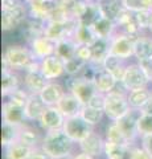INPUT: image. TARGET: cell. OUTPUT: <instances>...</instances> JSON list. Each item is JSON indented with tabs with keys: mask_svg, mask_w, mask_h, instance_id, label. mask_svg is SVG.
<instances>
[{
	"mask_svg": "<svg viewBox=\"0 0 152 159\" xmlns=\"http://www.w3.org/2000/svg\"><path fill=\"white\" fill-rule=\"evenodd\" d=\"M93 48V64L103 65L106 57L110 54V39H98L91 45Z\"/></svg>",
	"mask_w": 152,
	"mask_h": 159,
	"instance_id": "28",
	"label": "cell"
},
{
	"mask_svg": "<svg viewBox=\"0 0 152 159\" xmlns=\"http://www.w3.org/2000/svg\"><path fill=\"white\" fill-rule=\"evenodd\" d=\"M138 134H139V139L141 137L152 134V114L143 111L140 113L138 119Z\"/></svg>",
	"mask_w": 152,
	"mask_h": 159,
	"instance_id": "34",
	"label": "cell"
},
{
	"mask_svg": "<svg viewBox=\"0 0 152 159\" xmlns=\"http://www.w3.org/2000/svg\"><path fill=\"white\" fill-rule=\"evenodd\" d=\"M144 68H145V70L148 72V74H150V77H151V82H152V61H150V62H144V64H141Z\"/></svg>",
	"mask_w": 152,
	"mask_h": 159,
	"instance_id": "45",
	"label": "cell"
},
{
	"mask_svg": "<svg viewBox=\"0 0 152 159\" xmlns=\"http://www.w3.org/2000/svg\"><path fill=\"white\" fill-rule=\"evenodd\" d=\"M80 116H81L83 119H85V121L89 123L90 126L94 127V129H97L98 126H99L101 123H102V121H103V118H106L105 110L91 107V106H89V105H85V106L82 107Z\"/></svg>",
	"mask_w": 152,
	"mask_h": 159,
	"instance_id": "31",
	"label": "cell"
},
{
	"mask_svg": "<svg viewBox=\"0 0 152 159\" xmlns=\"http://www.w3.org/2000/svg\"><path fill=\"white\" fill-rule=\"evenodd\" d=\"M131 159H152V155L138 142L131 146Z\"/></svg>",
	"mask_w": 152,
	"mask_h": 159,
	"instance_id": "39",
	"label": "cell"
},
{
	"mask_svg": "<svg viewBox=\"0 0 152 159\" xmlns=\"http://www.w3.org/2000/svg\"><path fill=\"white\" fill-rule=\"evenodd\" d=\"M83 2H86V3H91V2H95V0H83Z\"/></svg>",
	"mask_w": 152,
	"mask_h": 159,
	"instance_id": "47",
	"label": "cell"
},
{
	"mask_svg": "<svg viewBox=\"0 0 152 159\" xmlns=\"http://www.w3.org/2000/svg\"><path fill=\"white\" fill-rule=\"evenodd\" d=\"M46 109V105L44 103L42 98L40 94H31L28 98V101L24 106V111H25L27 121L29 122H37L38 118L41 117V114Z\"/></svg>",
	"mask_w": 152,
	"mask_h": 159,
	"instance_id": "21",
	"label": "cell"
},
{
	"mask_svg": "<svg viewBox=\"0 0 152 159\" xmlns=\"http://www.w3.org/2000/svg\"><path fill=\"white\" fill-rule=\"evenodd\" d=\"M66 92L67 89L65 82L56 80V81H49L46 84L45 88L40 92V97L46 106H56L60 102V99L66 94Z\"/></svg>",
	"mask_w": 152,
	"mask_h": 159,
	"instance_id": "14",
	"label": "cell"
},
{
	"mask_svg": "<svg viewBox=\"0 0 152 159\" xmlns=\"http://www.w3.org/2000/svg\"><path fill=\"white\" fill-rule=\"evenodd\" d=\"M105 143L106 139L103 134L94 130L89 137H86L82 142L78 143V150L89 154L95 159H101L105 154Z\"/></svg>",
	"mask_w": 152,
	"mask_h": 159,
	"instance_id": "11",
	"label": "cell"
},
{
	"mask_svg": "<svg viewBox=\"0 0 152 159\" xmlns=\"http://www.w3.org/2000/svg\"><path fill=\"white\" fill-rule=\"evenodd\" d=\"M130 61L127 60H123L118 56H114V54H109L106 57L105 62H103V66L106 70H109L112 76L115 77V80L118 82H122L123 81V77H124V73H126V68H127V64Z\"/></svg>",
	"mask_w": 152,
	"mask_h": 159,
	"instance_id": "22",
	"label": "cell"
},
{
	"mask_svg": "<svg viewBox=\"0 0 152 159\" xmlns=\"http://www.w3.org/2000/svg\"><path fill=\"white\" fill-rule=\"evenodd\" d=\"M56 106L58 107V110L62 113L63 117L70 118V117L80 116L82 107L85 105H83L74 94H72L70 92H66V94L60 99V102H58Z\"/></svg>",
	"mask_w": 152,
	"mask_h": 159,
	"instance_id": "18",
	"label": "cell"
},
{
	"mask_svg": "<svg viewBox=\"0 0 152 159\" xmlns=\"http://www.w3.org/2000/svg\"><path fill=\"white\" fill-rule=\"evenodd\" d=\"M77 47H78V43L73 37L62 39L60 41H57V48H56L54 54L61 57L63 61H67V60L76 57Z\"/></svg>",
	"mask_w": 152,
	"mask_h": 159,
	"instance_id": "27",
	"label": "cell"
},
{
	"mask_svg": "<svg viewBox=\"0 0 152 159\" xmlns=\"http://www.w3.org/2000/svg\"><path fill=\"white\" fill-rule=\"evenodd\" d=\"M101 159H107V158H105V157H102V158H101Z\"/></svg>",
	"mask_w": 152,
	"mask_h": 159,
	"instance_id": "49",
	"label": "cell"
},
{
	"mask_svg": "<svg viewBox=\"0 0 152 159\" xmlns=\"http://www.w3.org/2000/svg\"><path fill=\"white\" fill-rule=\"evenodd\" d=\"M105 102H106V94L99 93V92H95L94 94H93V97L90 98V101L87 102V105L91 106V107H95V109H101V110H103V109H105Z\"/></svg>",
	"mask_w": 152,
	"mask_h": 159,
	"instance_id": "40",
	"label": "cell"
},
{
	"mask_svg": "<svg viewBox=\"0 0 152 159\" xmlns=\"http://www.w3.org/2000/svg\"><path fill=\"white\" fill-rule=\"evenodd\" d=\"M134 60L140 64L152 61V36L148 32L140 33L135 39Z\"/></svg>",
	"mask_w": 152,
	"mask_h": 159,
	"instance_id": "15",
	"label": "cell"
},
{
	"mask_svg": "<svg viewBox=\"0 0 152 159\" xmlns=\"http://www.w3.org/2000/svg\"><path fill=\"white\" fill-rule=\"evenodd\" d=\"M40 70L48 81H56L62 78L65 74V61L57 54H52L40 60Z\"/></svg>",
	"mask_w": 152,
	"mask_h": 159,
	"instance_id": "10",
	"label": "cell"
},
{
	"mask_svg": "<svg viewBox=\"0 0 152 159\" xmlns=\"http://www.w3.org/2000/svg\"><path fill=\"white\" fill-rule=\"evenodd\" d=\"M29 96H31V93H29L24 86H20V88H17L16 90H13L12 93H9L7 97H3V98L11 101L12 103H15V105H19V106L24 107L27 101H28Z\"/></svg>",
	"mask_w": 152,
	"mask_h": 159,
	"instance_id": "35",
	"label": "cell"
},
{
	"mask_svg": "<svg viewBox=\"0 0 152 159\" xmlns=\"http://www.w3.org/2000/svg\"><path fill=\"white\" fill-rule=\"evenodd\" d=\"M76 57L82 60L83 62L90 64L93 61V48L91 45H86V44H78Z\"/></svg>",
	"mask_w": 152,
	"mask_h": 159,
	"instance_id": "38",
	"label": "cell"
},
{
	"mask_svg": "<svg viewBox=\"0 0 152 159\" xmlns=\"http://www.w3.org/2000/svg\"><path fill=\"white\" fill-rule=\"evenodd\" d=\"M93 82L95 85L97 92L103 93V94L112 92L115 89V86L118 85V81L115 80V77L109 70H106L103 66H99L97 69L94 78H93Z\"/></svg>",
	"mask_w": 152,
	"mask_h": 159,
	"instance_id": "19",
	"label": "cell"
},
{
	"mask_svg": "<svg viewBox=\"0 0 152 159\" xmlns=\"http://www.w3.org/2000/svg\"><path fill=\"white\" fill-rule=\"evenodd\" d=\"M17 133H19V126L3 122L2 123V146L6 147L9 143L17 141Z\"/></svg>",
	"mask_w": 152,
	"mask_h": 159,
	"instance_id": "32",
	"label": "cell"
},
{
	"mask_svg": "<svg viewBox=\"0 0 152 159\" xmlns=\"http://www.w3.org/2000/svg\"><path fill=\"white\" fill-rule=\"evenodd\" d=\"M2 117H3V122L11 123V125H15V126H21L23 123L27 122L24 107L15 105L11 101H8V99H4L3 101Z\"/></svg>",
	"mask_w": 152,
	"mask_h": 159,
	"instance_id": "16",
	"label": "cell"
},
{
	"mask_svg": "<svg viewBox=\"0 0 152 159\" xmlns=\"http://www.w3.org/2000/svg\"><path fill=\"white\" fill-rule=\"evenodd\" d=\"M103 135H105L106 141H109V142L119 143V145H130L127 138L124 137V134L122 133V130L119 129V126H118V123L115 121H107L106 126H105Z\"/></svg>",
	"mask_w": 152,
	"mask_h": 159,
	"instance_id": "29",
	"label": "cell"
},
{
	"mask_svg": "<svg viewBox=\"0 0 152 159\" xmlns=\"http://www.w3.org/2000/svg\"><path fill=\"white\" fill-rule=\"evenodd\" d=\"M98 4H99L102 15L109 17L114 23L118 17V15H119V12L124 7L122 0H98Z\"/></svg>",
	"mask_w": 152,
	"mask_h": 159,
	"instance_id": "30",
	"label": "cell"
},
{
	"mask_svg": "<svg viewBox=\"0 0 152 159\" xmlns=\"http://www.w3.org/2000/svg\"><path fill=\"white\" fill-rule=\"evenodd\" d=\"M62 130L78 145V143L82 142L86 137H89L95 129L90 126L81 116H76V117L65 118Z\"/></svg>",
	"mask_w": 152,
	"mask_h": 159,
	"instance_id": "7",
	"label": "cell"
},
{
	"mask_svg": "<svg viewBox=\"0 0 152 159\" xmlns=\"http://www.w3.org/2000/svg\"><path fill=\"white\" fill-rule=\"evenodd\" d=\"M87 65L86 62H83L82 60L78 57H73L70 60L65 61V74L66 77H74V76H81L83 69Z\"/></svg>",
	"mask_w": 152,
	"mask_h": 159,
	"instance_id": "33",
	"label": "cell"
},
{
	"mask_svg": "<svg viewBox=\"0 0 152 159\" xmlns=\"http://www.w3.org/2000/svg\"><path fill=\"white\" fill-rule=\"evenodd\" d=\"M65 85L67 92L80 99L83 105H87V102L90 101L93 94L97 92L95 85L91 80H87L82 76H74V77H66Z\"/></svg>",
	"mask_w": 152,
	"mask_h": 159,
	"instance_id": "5",
	"label": "cell"
},
{
	"mask_svg": "<svg viewBox=\"0 0 152 159\" xmlns=\"http://www.w3.org/2000/svg\"><path fill=\"white\" fill-rule=\"evenodd\" d=\"M24 3L25 2L23 0H2V11H9V9L16 8Z\"/></svg>",
	"mask_w": 152,
	"mask_h": 159,
	"instance_id": "41",
	"label": "cell"
},
{
	"mask_svg": "<svg viewBox=\"0 0 152 159\" xmlns=\"http://www.w3.org/2000/svg\"><path fill=\"white\" fill-rule=\"evenodd\" d=\"M23 86V73L12 70L9 68H3L2 72V96L7 97L9 93Z\"/></svg>",
	"mask_w": 152,
	"mask_h": 159,
	"instance_id": "20",
	"label": "cell"
},
{
	"mask_svg": "<svg viewBox=\"0 0 152 159\" xmlns=\"http://www.w3.org/2000/svg\"><path fill=\"white\" fill-rule=\"evenodd\" d=\"M40 147L52 159L70 155V154H74L78 150V145L62 129L46 131L44 134Z\"/></svg>",
	"mask_w": 152,
	"mask_h": 159,
	"instance_id": "2",
	"label": "cell"
},
{
	"mask_svg": "<svg viewBox=\"0 0 152 159\" xmlns=\"http://www.w3.org/2000/svg\"><path fill=\"white\" fill-rule=\"evenodd\" d=\"M31 159H52V158L49 157L41 147H36V148H33V152H32V155H31Z\"/></svg>",
	"mask_w": 152,
	"mask_h": 159,
	"instance_id": "42",
	"label": "cell"
},
{
	"mask_svg": "<svg viewBox=\"0 0 152 159\" xmlns=\"http://www.w3.org/2000/svg\"><path fill=\"white\" fill-rule=\"evenodd\" d=\"M151 98V86L150 88H138L127 92V99L131 109L141 110Z\"/></svg>",
	"mask_w": 152,
	"mask_h": 159,
	"instance_id": "24",
	"label": "cell"
},
{
	"mask_svg": "<svg viewBox=\"0 0 152 159\" xmlns=\"http://www.w3.org/2000/svg\"><path fill=\"white\" fill-rule=\"evenodd\" d=\"M127 89L122 82H118L115 89L106 94L105 102V116L107 121H116L123 117L127 111H130V103L127 99Z\"/></svg>",
	"mask_w": 152,
	"mask_h": 159,
	"instance_id": "3",
	"label": "cell"
},
{
	"mask_svg": "<svg viewBox=\"0 0 152 159\" xmlns=\"http://www.w3.org/2000/svg\"><path fill=\"white\" fill-rule=\"evenodd\" d=\"M126 8L134 12L138 11H152V0H122Z\"/></svg>",
	"mask_w": 152,
	"mask_h": 159,
	"instance_id": "36",
	"label": "cell"
},
{
	"mask_svg": "<svg viewBox=\"0 0 152 159\" xmlns=\"http://www.w3.org/2000/svg\"><path fill=\"white\" fill-rule=\"evenodd\" d=\"M139 143L141 146H143L144 148H147V150L150 151V154L152 155V134L151 135H145V137H141L139 139Z\"/></svg>",
	"mask_w": 152,
	"mask_h": 159,
	"instance_id": "43",
	"label": "cell"
},
{
	"mask_svg": "<svg viewBox=\"0 0 152 159\" xmlns=\"http://www.w3.org/2000/svg\"><path fill=\"white\" fill-rule=\"evenodd\" d=\"M91 27L94 28V31L99 39H111L112 34L116 32V24L109 17L103 16V15L98 17V20Z\"/></svg>",
	"mask_w": 152,
	"mask_h": 159,
	"instance_id": "26",
	"label": "cell"
},
{
	"mask_svg": "<svg viewBox=\"0 0 152 159\" xmlns=\"http://www.w3.org/2000/svg\"><path fill=\"white\" fill-rule=\"evenodd\" d=\"M73 159H95V158H93L91 155H89V154H86L83 151L77 150L74 154H73Z\"/></svg>",
	"mask_w": 152,
	"mask_h": 159,
	"instance_id": "44",
	"label": "cell"
},
{
	"mask_svg": "<svg viewBox=\"0 0 152 159\" xmlns=\"http://www.w3.org/2000/svg\"><path fill=\"white\" fill-rule=\"evenodd\" d=\"M150 99L152 101V85H151V98H150Z\"/></svg>",
	"mask_w": 152,
	"mask_h": 159,
	"instance_id": "48",
	"label": "cell"
},
{
	"mask_svg": "<svg viewBox=\"0 0 152 159\" xmlns=\"http://www.w3.org/2000/svg\"><path fill=\"white\" fill-rule=\"evenodd\" d=\"M122 84L124 85L127 90H132V89H138V88H150L152 85L148 72L136 60H131L127 64Z\"/></svg>",
	"mask_w": 152,
	"mask_h": 159,
	"instance_id": "4",
	"label": "cell"
},
{
	"mask_svg": "<svg viewBox=\"0 0 152 159\" xmlns=\"http://www.w3.org/2000/svg\"><path fill=\"white\" fill-rule=\"evenodd\" d=\"M134 37L116 31L110 39V53L123 60H127V61H131V60H134Z\"/></svg>",
	"mask_w": 152,
	"mask_h": 159,
	"instance_id": "6",
	"label": "cell"
},
{
	"mask_svg": "<svg viewBox=\"0 0 152 159\" xmlns=\"http://www.w3.org/2000/svg\"><path fill=\"white\" fill-rule=\"evenodd\" d=\"M73 39L76 40L78 44H86V45H93L99 37L95 33L94 28L91 25H87V24H82L80 23L78 27L76 29L74 34H73Z\"/></svg>",
	"mask_w": 152,
	"mask_h": 159,
	"instance_id": "25",
	"label": "cell"
},
{
	"mask_svg": "<svg viewBox=\"0 0 152 159\" xmlns=\"http://www.w3.org/2000/svg\"><path fill=\"white\" fill-rule=\"evenodd\" d=\"M141 110H136V109H130L123 117L116 119V123L122 133L124 134L128 143L132 146L139 142V134H138V119L140 116Z\"/></svg>",
	"mask_w": 152,
	"mask_h": 159,
	"instance_id": "8",
	"label": "cell"
},
{
	"mask_svg": "<svg viewBox=\"0 0 152 159\" xmlns=\"http://www.w3.org/2000/svg\"><path fill=\"white\" fill-rule=\"evenodd\" d=\"M49 81L41 73L40 69L23 72V86L31 94H40Z\"/></svg>",
	"mask_w": 152,
	"mask_h": 159,
	"instance_id": "17",
	"label": "cell"
},
{
	"mask_svg": "<svg viewBox=\"0 0 152 159\" xmlns=\"http://www.w3.org/2000/svg\"><path fill=\"white\" fill-rule=\"evenodd\" d=\"M3 68H9L16 72H25L40 69V60H37L28 44H9L3 51Z\"/></svg>",
	"mask_w": 152,
	"mask_h": 159,
	"instance_id": "1",
	"label": "cell"
},
{
	"mask_svg": "<svg viewBox=\"0 0 152 159\" xmlns=\"http://www.w3.org/2000/svg\"><path fill=\"white\" fill-rule=\"evenodd\" d=\"M63 122H65V117L62 116V113L58 110L57 106H46V109L44 110L36 123L41 127L44 133H46L62 129Z\"/></svg>",
	"mask_w": 152,
	"mask_h": 159,
	"instance_id": "13",
	"label": "cell"
},
{
	"mask_svg": "<svg viewBox=\"0 0 152 159\" xmlns=\"http://www.w3.org/2000/svg\"><path fill=\"white\" fill-rule=\"evenodd\" d=\"M148 33L152 36V16H151V23H150V27H148Z\"/></svg>",
	"mask_w": 152,
	"mask_h": 159,
	"instance_id": "46",
	"label": "cell"
},
{
	"mask_svg": "<svg viewBox=\"0 0 152 159\" xmlns=\"http://www.w3.org/2000/svg\"><path fill=\"white\" fill-rule=\"evenodd\" d=\"M44 134L45 133L41 130V127L38 126L36 122L27 121L25 123H23L21 126H19L17 141L23 142L24 145H27L32 148H36V147H40Z\"/></svg>",
	"mask_w": 152,
	"mask_h": 159,
	"instance_id": "9",
	"label": "cell"
},
{
	"mask_svg": "<svg viewBox=\"0 0 152 159\" xmlns=\"http://www.w3.org/2000/svg\"><path fill=\"white\" fill-rule=\"evenodd\" d=\"M31 51L37 60H42L48 56L56 53V48H57V41L50 37H48L46 34H40L31 39L27 43Z\"/></svg>",
	"mask_w": 152,
	"mask_h": 159,
	"instance_id": "12",
	"label": "cell"
},
{
	"mask_svg": "<svg viewBox=\"0 0 152 159\" xmlns=\"http://www.w3.org/2000/svg\"><path fill=\"white\" fill-rule=\"evenodd\" d=\"M151 16L152 11H138L135 12V19L138 23L139 28L141 29V32H148V27L151 23Z\"/></svg>",
	"mask_w": 152,
	"mask_h": 159,
	"instance_id": "37",
	"label": "cell"
},
{
	"mask_svg": "<svg viewBox=\"0 0 152 159\" xmlns=\"http://www.w3.org/2000/svg\"><path fill=\"white\" fill-rule=\"evenodd\" d=\"M33 148L24 145L20 141H15L3 147L4 159H31Z\"/></svg>",
	"mask_w": 152,
	"mask_h": 159,
	"instance_id": "23",
	"label": "cell"
}]
</instances>
